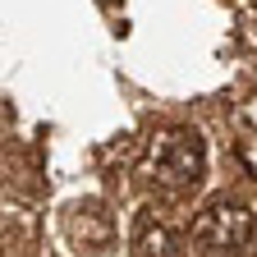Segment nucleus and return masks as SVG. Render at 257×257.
Masks as SVG:
<instances>
[{"label":"nucleus","mask_w":257,"mask_h":257,"mask_svg":"<svg viewBox=\"0 0 257 257\" xmlns=\"http://www.w3.org/2000/svg\"><path fill=\"white\" fill-rule=\"evenodd\" d=\"M207 175V143L193 128H175L161 134L152 147V179L170 193H193Z\"/></svg>","instance_id":"obj_1"},{"label":"nucleus","mask_w":257,"mask_h":257,"mask_svg":"<svg viewBox=\"0 0 257 257\" xmlns=\"http://www.w3.org/2000/svg\"><path fill=\"white\" fill-rule=\"evenodd\" d=\"M193 252H248L257 239V220L243 202L220 198L193 220Z\"/></svg>","instance_id":"obj_2"},{"label":"nucleus","mask_w":257,"mask_h":257,"mask_svg":"<svg viewBox=\"0 0 257 257\" xmlns=\"http://www.w3.org/2000/svg\"><path fill=\"white\" fill-rule=\"evenodd\" d=\"M134 252H175L170 248V234L152 220V211H143L134 220Z\"/></svg>","instance_id":"obj_3"}]
</instances>
